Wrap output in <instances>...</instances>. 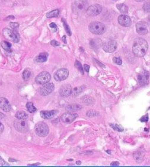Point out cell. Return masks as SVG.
Returning <instances> with one entry per match:
<instances>
[{
  "label": "cell",
  "mask_w": 150,
  "mask_h": 167,
  "mask_svg": "<svg viewBox=\"0 0 150 167\" xmlns=\"http://www.w3.org/2000/svg\"><path fill=\"white\" fill-rule=\"evenodd\" d=\"M59 14V10H54L52 11L49 12L46 14L47 18H54V17H57Z\"/></svg>",
  "instance_id": "29"
},
{
  "label": "cell",
  "mask_w": 150,
  "mask_h": 167,
  "mask_svg": "<svg viewBox=\"0 0 150 167\" xmlns=\"http://www.w3.org/2000/svg\"><path fill=\"white\" fill-rule=\"evenodd\" d=\"M89 29L92 33L95 35H102L106 32V26L103 23L99 21H94L90 24Z\"/></svg>",
  "instance_id": "2"
},
{
  "label": "cell",
  "mask_w": 150,
  "mask_h": 167,
  "mask_svg": "<svg viewBox=\"0 0 150 167\" xmlns=\"http://www.w3.org/2000/svg\"><path fill=\"white\" fill-rule=\"evenodd\" d=\"M143 10L146 13L150 12V1H146L143 5Z\"/></svg>",
  "instance_id": "31"
},
{
  "label": "cell",
  "mask_w": 150,
  "mask_h": 167,
  "mask_svg": "<svg viewBox=\"0 0 150 167\" xmlns=\"http://www.w3.org/2000/svg\"><path fill=\"white\" fill-rule=\"evenodd\" d=\"M141 121H143V122H146V121H148V116H143V118H141Z\"/></svg>",
  "instance_id": "40"
},
{
  "label": "cell",
  "mask_w": 150,
  "mask_h": 167,
  "mask_svg": "<svg viewBox=\"0 0 150 167\" xmlns=\"http://www.w3.org/2000/svg\"><path fill=\"white\" fill-rule=\"evenodd\" d=\"M111 126L113 127H114V129H117V130H119V131H122V129H119V127L117 125H114V124H111Z\"/></svg>",
  "instance_id": "42"
},
{
  "label": "cell",
  "mask_w": 150,
  "mask_h": 167,
  "mask_svg": "<svg viewBox=\"0 0 150 167\" xmlns=\"http://www.w3.org/2000/svg\"><path fill=\"white\" fill-rule=\"evenodd\" d=\"M1 47H2L5 51H8V52H11L12 51L11 43H9V42L5 41V40H4V41H1Z\"/></svg>",
  "instance_id": "21"
},
{
  "label": "cell",
  "mask_w": 150,
  "mask_h": 167,
  "mask_svg": "<svg viewBox=\"0 0 150 167\" xmlns=\"http://www.w3.org/2000/svg\"><path fill=\"white\" fill-rule=\"evenodd\" d=\"M10 26L12 28V29H16V28L18 27V26H19V24H18V23H10Z\"/></svg>",
  "instance_id": "36"
},
{
  "label": "cell",
  "mask_w": 150,
  "mask_h": 167,
  "mask_svg": "<svg viewBox=\"0 0 150 167\" xmlns=\"http://www.w3.org/2000/svg\"><path fill=\"white\" fill-rule=\"evenodd\" d=\"M87 1L86 0H78L75 1L73 4V11L75 13L80 14L84 13L87 10Z\"/></svg>",
  "instance_id": "3"
},
{
  "label": "cell",
  "mask_w": 150,
  "mask_h": 167,
  "mask_svg": "<svg viewBox=\"0 0 150 167\" xmlns=\"http://www.w3.org/2000/svg\"><path fill=\"white\" fill-rule=\"evenodd\" d=\"M136 1H144V0H135Z\"/></svg>",
  "instance_id": "47"
},
{
  "label": "cell",
  "mask_w": 150,
  "mask_h": 167,
  "mask_svg": "<svg viewBox=\"0 0 150 167\" xmlns=\"http://www.w3.org/2000/svg\"><path fill=\"white\" fill-rule=\"evenodd\" d=\"M103 43H101V40L100 39H92L90 40V46L94 49H98L100 47V46H102Z\"/></svg>",
  "instance_id": "19"
},
{
  "label": "cell",
  "mask_w": 150,
  "mask_h": 167,
  "mask_svg": "<svg viewBox=\"0 0 150 167\" xmlns=\"http://www.w3.org/2000/svg\"><path fill=\"white\" fill-rule=\"evenodd\" d=\"M58 113V111L56 110H49V111H41L40 112V116L43 117V118L46 119H51V118H54Z\"/></svg>",
  "instance_id": "18"
},
{
  "label": "cell",
  "mask_w": 150,
  "mask_h": 167,
  "mask_svg": "<svg viewBox=\"0 0 150 167\" xmlns=\"http://www.w3.org/2000/svg\"><path fill=\"white\" fill-rule=\"evenodd\" d=\"M51 79V75L48 71H43L40 73L35 78V82L39 85H44L48 83Z\"/></svg>",
  "instance_id": "6"
},
{
  "label": "cell",
  "mask_w": 150,
  "mask_h": 167,
  "mask_svg": "<svg viewBox=\"0 0 150 167\" xmlns=\"http://www.w3.org/2000/svg\"><path fill=\"white\" fill-rule=\"evenodd\" d=\"M62 21H63V25H64V28H65V31H66V32L68 33V35H71V31H70V26L68 25V24L66 23V21H65V20L62 19Z\"/></svg>",
  "instance_id": "30"
},
{
  "label": "cell",
  "mask_w": 150,
  "mask_h": 167,
  "mask_svg": "<svg viewBox=\"0 0 150 167\" xmlns=\"http://www.w3.org/2000/svg\"><path fill=\"white\" fill-rule=\"evenodd\" d=\"M0 166H9V164L6 163V162L0 157Z\"/></svg>",
  "instance_id": "35"
},
{
  "label": "cell",
  "mask_w": 150,
  "mask_h": 167,
  "mask_svg": "<svg viewBox=\"0 0 150 167\" xmlns=\"http://www.w3.org/2000/svg\"><path fill=\"white\" fill-rule=\"evenodd\" d=\"M103 49L105 51L108 53L114 52L117 49V42L114 40H108L102 44Z\"/></svg>",
  "instance_id": "7"
},
{
  "label": "cell",
  "mask_w": 150,
  "mask_h": 167,
  "mask_svg": "<svg viewBox=\"0 0 150 167\" xmlns=\"http://www.w3.org/2000/svg\"><path fill=\"white\" fill-rule=\"evenodd\" d=\"M75 66H76V68H77L78 69H79V71L82 73V74H84V70H83L82 65H81V63H80V62L78 61V60H76V62H75Z\"/></svg>",
  "instance_id": "32"
},
{
  "label": "cell",
  "mask_w": 150,
  "mask_h": 167,
  "mask_svg": "<svg viewBox=\"0 0 150 167\" xmlns=\"http://www.w3.org/2000/svg\"><path fill=\"white\" fill-rule=\"evenodd\" d=\"M54 90V85L53 83H46L40 88V93L43 96H47L52 93L53 90Z\"/></svg>",
  "instance_id": "12"
},
{
  "label": "cell",
  "mask_w": 150,
  "mask_h": 167,
  "mask_svg": "<svg viewBox=\"0 0 150 167\" xmlns=\"http://www.w3.org/2000/svg\"><path fill=\"white\" fill-rule=\"evenodd\" d=\"M149 79V72L146 71H143L138 74V80L141 85H145L148 83Z\"/></svg>",
  "instance_id": "13"
},
{
  "label": "cell",
  "mask_w": 150,
  "mask_h": 167,
  "mask_svg": "<svg viewBox=\"0 0 150 167\" xmlns=\"http://www.w3.org/2000/svg\"><path fill=\"white\" fill-rule=\"evenodd\" d=\"M14 18H14V16H13V15H10V16H8V17H7V18H6V19H5V20L14 19Z\"/></svg>",
  "instance_id": "44"
},
{
  "label": "cell",
  "mask_w": 150,
  "mask_h": 167,
  "mask_svg": "<svg viewBox=\"0 0 150 167\" xmlns=\"http://www.w3.org/2000/svg\"><path fill=\"white\" fill-rule=\"evenodd\" d=\"M82 91H83V88H82V87H81V86L76 87V88H74L73 90H72L71 95L73 96H78V95L80 94V93Z\"/></svg>",
  "instance_id": "25"
},
{
  "label": "cell",
  "mask_w": 150,
  "mask_h": 167,
  "mask_svg": "<svg viewBox=\"0 0 150 167\" xmlns=\"http://www.w3.org/2000/svg\"><path fill=\"white\" fill-rule=\"evenodd\" d=\"M0 108L5 112L11 110V105L6 98L0 97Z\"/></svg>",
  "instance_id": "17"
},
{
  "label": "cell",
  "mask_w": 150,
  "mask_h": 167,
  "mask_svg": "<svg viewBox=\"0 0 150 167\" xmlns=\"http://www.w3.org/2000/svg\"><path fill=\"white\" fill-rule=\"evenodd\" d=\"M90 65H84V69H85V71H87V72H89L90 71Z\"/></svg>",
  "instance_id": "41"
},
{
  "label": "cell",
  "mask_w": 150,
  "mask_h": 167,
  "mask_svg": "<svg viewBox=\"0 0 150 167\" xmlns=\"http://www.w3.org/2000/svg\"><path fill=\"white\" fill-rule=\"evenodd\" d=\"M136 31L140 35H146L148 32L147 24L143 21H141L136 24Z\"/></svg>",
  "instance_id": "15"
},
{
  "label": "cell",
  "mask_w": 150,
  "mask_h": 167,
  "mask_svg": "<svg viewBox=\"0 0 150 167\" xmlns=\"http://www.w3.org/2000/svg\"><path fill=\"white\" fill-rule=\"evenodd\" d=\"M14 127L16 130L21 132H26L28 130V124L24 119H18L14 122Z\"/></svg>",
  "instance_id": "8"
},
{
  "label": "cell",
  "mask_w": 150,
  "mask_h": 167,
  "mask_svg": "<svg viewBox=\"0 0 150 167\" xmlns=\"http://www.w3.org/2000/svg\"><path fill=\"white\" fill-rule=\"evenodd\" d=\"M78 115L75 114V113H71V112H68V113H65L62 115L61 116V121L66 124H70V123L73 122L76 118H77Z\"/></svg>",
  "instance_id": "11"
},
{
  "label": "cell",
  "mask_w": 150,
  "mask_h": 167,
  "mask_svg": "<svg viewBox=\"0 0 150 167\" xmlns=\"http://www.w3.org/2000/svg\"><path fill=\"white\" fill-rule=\"evenodd\" d=\"M117 8L119 10L122 14H125L128 12V7L125 4H117Z\"/></svg>",
  "instance_id": "22"
},
{
  "label": "cell",
  "mask_w": 150,
  "mask_h": 167,
  "mask_svg": "<svg viewBox=\"0 0 150 167\" xmlns=\"http://www.w3.org/2000/svg\"><path fill=\"white\" fill-rule=\"evenodd\" d=\"M47 57H48V54H47V53H41L40 55L37 56V61L40 62V63L46 62L47 60Z\"/></svg>",
  "instance_id": "26"
},
{
  "label": "cell",
  "mask_w": 150,
  "mask_h": 167,
  "mask_svg": "<svg viewBox=\"0 0 150 167\" xmlns=\"http://www.w3.org/2000/svg\"><path fill=\"white\" fill-rule=\"evenodd\" d=\"M32 77V72L30 70H25L23 73V79L25 81H27Z\"/></svg>",
  "instance_id": "23"
},
{
  "label": "cell",
  "mask_w": 150,
  "mask_h": 167,
  "mask_svg": "<svg viewBox=\"0 0 150 167\" xmlns=\"http://www.w3.org/2000/svg\"><path fill=\"white\" fill-rule=\"evenodd\" d=\"M26 109L28 110V111L31 113H35L37 111V108L34 106V104L32 102H28L26 104Z\"/></svg>",
  "instance_id": "28"
},
{
  "label": "cell",
  "mask_w": 150,
  "mask_h": 167,
  "mask_svg": "<svg viewBox=\"0 0 150 167\" xmlns=\"http://www.w3.org/2000/svg\"><path fill=\"white\" fill-rule=\"evenodd\" d=\"M148 50V43L143 38H138L135 39L133 45V52L137 57H143Z\"/></svg>",
  "instance_id": "1"
},
{
  "label": "cell",
  "mask_w": 150,
  "mask_h": 167,
  "mask_svg": "<svg viewBox=\"0 0 150 167\" xmlns=\"http://www.w3.org/2000/svg\"><path fill=\"white\" fill-rule=\"evenodd\" d=\"M118 22L119 23L120 25L125 26V27H128L131 25V19L129 16L127 15H119L118 18Z\"/></svg>",
  "instance_id": "14"
},
{
  "label": "cell",
  "mask_w": 150,
  "mask_h": 167,
  "mask_svg": "<svg viewBox=\"0 0 150 167\" xmlns=\"http://www.w3.org/2000/svg\"><path fill=\"white\" fill-rule=\"evenodd\" d=\"M114 62L117 63L118 65H121L122 63V59L120 57H114L113 59Z\"/></svg>",
  "instance_id": "34"
},
{
  "label": "cell",
  "mask_w": 150,
  "mask_h": 167,
  "mask_svg": "<svg viewBox=\"0 0 150 167\" xmlns=\"http://www.w3.org/2000/svg\"><path fill=\"white\" fill-rule=\"evenodd\" d=\"M119 162H113V163H111V166H119Z\"/></svg>",
  "instance_id": "43"
},
{
  "label": "cell",
  "mask_w": 150,
  "mask_h": 167,
  "mask_svg": "<svg viewBox=\"0 0 150 167\" xmlns=\"http://www.w3.org/2000/svg\"><path fill=\"white\" fill-rule=\"evenodd\" d=\"M80 109H81V106L77 104H69V105L66 107V110H68V112H71V113L72 112H75V111H77V110H79Z\"/></svg>",
  "instance_id": "20"
},
{
  "label": "cell",
  "mask_w": 150,
  "mask_h": 167,
  "mask_svg": "<svg viewBox=\"0 0 150 167\" xmlns=\"http://www.w3.org/2000/svg\"><path fill=\"white\" fill-rule=\"evenodd\" d=\"M50 26H51V27L52 28V29H54V32H56V31H57V25H56L55 24H54V23H51V24H50Z\"/></svg>",
  "instance_id": "38"
},
{
  "label": "cell",
  "mask_w": 150,
  "mask_h": 167,
  "mask_svg": "<svg viewBox=\"0 0 150 167\" xmlns=\"http://www.w3.org/2000/svg\"><path fill=\"white\" fill-rule=\"evenodd\" d=\"M15 117L18 119H26L28 118V115L24 111H18L15 114Z\"/></svg>",
  "instance_id": "27"
},
{
  "label": "cell",
  "mask_w": 150,
  "mask_h": 167,
  "mask_svg": "<svg viewBox=\"0 0 150 167\" xmlns=\"http://www.w3.org/2000/svg\"><path fill=\"white\" fill-rule=\"evenodd\" d=\"M35 129L36 134L40 137L46 136L48 134V132H49V129H48V125H47L46 123L43 122L37 123L35 125Z\"/></svg>",
  "instance_id": "5"
},
{
  "label": "cell",
  "mask_w": 150,
  "mask_h": 167,
  "mask_svg": "<svg viewBox=\"0 0 150 167\" xmlns=\"http://www.w3.org/2000/svg\"><path fill=\"white\" fill-rule=\"evenodd\" d=\"M87 115L89 117H94L95 116H97V115H98V113H97V112H95V110H90L89 112H87Z\"/></svg>",
  "instance_id": "33"
},
{
  "label": "cell",
  "mask_w": 150,
  "mask_h": 167,
  "mask_svg": "<svg viewBox=\"0 0 150 167\" xmlns=\"http://www.w3.org/2000/svg\"><path fill=\"white\" fill-rule=\"evenodd\" d=\"M4 115L3 114V113H0V119H1V118H4Z\"/></svg>",
  "instance_id": "45"
},
{
  "label": "cell",
  "mask_w": 150,
  "mask_h": 167,
  "mask_svg": "<svg viewBox=\"0 0 150 167\" xmlns=\"http://www.w3.org/2000/svg\"><path fill=\"white\" fill-rule=\"evenodd\" d=\"M72 93V88L71 86L68 84H65V85H62L61 87L60 90H59V94L62 97H68L70 95H71Z\"/></svg>",
  "instance_id": "16"
},
{
  "label": "cell",
  "mask_w": 150,
  "mask_h": 167,
  "mask_svg": "<svg viewBox=\"0 0 150 167\" xmlns=\"http://www.w3.org/2000/svg\"><path fill=\"white\" fill-rule=\"evenodd\" d=\"M4 131V125L2 124V123L0 121V134H1Z\"/></svg>",
  "instance_id": "39"
},
{
  "label": "cell",
  "mask_w": 150,
  "mask_h": 167,
  "mask_svg": "<svg viewBox=\"0 0 150 167\" xmlns=\"http://www.w3.org/2000/svg\"><path fill=\"white\" fill-rule=\"evenodd\" d=\"M102 11V7L100 4H93L90 6L87 10V15L90 16H95V15H99Z\"/></svg>",
  "instance_id": "9"
},
{
  "label": "cell",
  "mask_w": 150,
  "mask_h": 167,
  "mask_svg": "<svg viewBox=\"0 0 150 167\" xmlns=\"http://www.w3.org/2000/svg\"><path fill=\"white\" fill-rule=\"evenodd\" d=\"M148 22H149V24H150V15H149V17H148Z\"/></svg>",
  "instance_id": "46"
},
{
  "label": "cell",
  "mask_w": 150,
  "mask_h": 167,
  "mask_svg": "<svg viewBox=\"0 0 150 167\" xmlns=\"http://www.w3.org/2000/svg\"><path fill=\"white\" fill-rule=\"evenodd\" d=\"M51 44L54 46H59V45H60V43H59V42H57V40H53L51 42Z\"/></svg>",
  "instance_id": "37"
},
{
  "label": "cell",
  "mask_w": 150,
  "mask_h": 167,
  "mask_svg": "<svg viewBox=\"0 0 150 167\" xmlns=\"http://www.w3.org/2000/svg\"><path fill=\"white\" fill-rule=\"evenodd\" d=\"M69 75V71L66 68H61V69L58 70L57 72L54 74V79L57 81H63L68 78Z\"/></svg>",
  "instance_id": "10"
},
{
  "label": "cell",
  "mask_w": 150,
  "mask_h": 167,
  "mask_svg": "<svg viewBox=\"0 0 150 167\" xmlns=\"http://www.w3.org/2000/svg\"><path fill=\"white\" fill-rule=\"evenodd\" d=\"M83 102L87 104V105H93L95 104V100L93 99V98L90 97V96H84L83 97Z\"/></svg>",
  "instance_id": "24"
},
{
  "label": "cell",
  "mask_w": 150,
  "mask_h": 167,
  "mask_svg": "<svg viewBox=\"0 0 150 167\" xmlns=\"http://www.w3.org/2000/svg\"><path fill=\"white\" fill-rule=\"evenodd\" d=\"M3 35L6 38L12 40L14 43H18L20 40L19 35L15 29L12 30V29H8V28H4L3 29Z\"/></svg>",
  "instance_id": "4"
}]
</instances>
